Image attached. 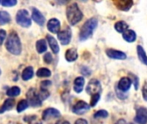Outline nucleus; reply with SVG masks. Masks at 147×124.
I'll return each instance as SVG.
<instances>
[{"label": "nucleus", "instance_id": "nucleus-1", "mask_svg": "<svg viewBox=\"0 0 147 124\" xmlns=\"http://www.w3.org/2000/svg\"><path fill=\"white\" fill-rule=\"evenodd\" d=\"M6 49L14 55H19L22 52L21 40L16 31H11L5 42Z\"/></svg>", "mask_w": 147, "mask_h": 124}, {"label": "nucleus", "instance_id": "nucleus-2", "mask_svg": "<svg viewBox=\"0 0 147 124\" xmlns=\"http://www.w3.org/2000/svg\"><path fill=\"white\" fill-rule=\"evenodd\" d=\"M97 20L94 17L87 20L84 25L82 26L80 32H79V40L80 41H85L87 39H89L92 35L94 30L96 29V28L97 27Z\"/></svg>", "mask_w": 147, "mask_h": 124}, {"label": "nucleus", "instance_id": "nucleus-3", "mask_svg": "<svg viewBox=\"0 0 147 124\" xmlns=\"http://www.w3.org/2000/svg\"><path fill=\"white\" fill-rule=\"evenodd\" d=\"M66 17L71 25H76L83 18V13L80 10L78 5L73 3L66 8Z\"/></svg>", "mask_w": 147, "mask_h": 124}, {"label": "nucleus", "instance_id": "nucleus-4", "mask_svg": "<svg viewBox=\"0 0 147 124\" xmlns=\"http://www.w3.org/2000/svg\"><path fill=\"white\" fill-rule=\"evenodd\" d=\"M16 21L17 24L23 28H28L31 26V18L29 16V14L28 10L26 9H20L17 11L16 16Z\"/></svg>", "mask_w": 147, "mask_h": 124}, {"label": "nucleus", "instance_id": "nucleus-5", "mask_svg": "<svg viewBox=\"0 0 147 124\" xmlns=\"http://www.w3.org/2000/svg\"><path fill=\"white\" fill-rule=\"evenodd\" d=\"M26 97H27V100L28 102V104H30L31 106L33 107H39L41 105V100L39 98L38 93L36 92L34 88H30L28 92L26 93Z\"/></svg>", "mask_w": 147, "mask_h": 124}, {"label": "nucleus", "instance_id": "nucleus-6", "mask_svg": "<svg viewBox=\"0 0 147 124\" xmlns=\"http://www.w3.org/2000/svg\"><path fill=\"white\" fill-rule=\"evenodd\" d=\"M58 39L62 45H68L71 39V30L69 27H65V29L58 33Z\"/></svg>", "mask_w": 147, "mask_h": 124}, {"label": "nucleus", "instance_id": "nucleus-7", "mask_svg": "<svg viewBox=\"0 0 147 124\" xmlns=\"http://www.w3.org/2000/svg\"><path fill=\"white\" fill-rule=\"evenodd\" d=\"M100 91H101V84L97 79H91L89 82V84H88V85L86 87L87 93L89 95H91V96L99 93Z\"/></svg>", "mask_w": 147, "mask_h": 124}, {"label": "nucleus", "instance_id": "nucleus-8", "mask_svg": "<svg viewBox=\"0 0 147 124\" xmlns=\"http://www.w3.org/2000/svg\"><path fill=\"white\" fill-rule=\"evenodd\" d=\"M90 106L86 102L78 101L73 105L72 111H73V113H75L77 115H82V114L85 113L86 111H88L90 110Z\"/></svg>", "mask_w": 147, "mask_h": 124}, {"label": "nucleus", "instance_id": "nucleus-9", "mask_svg": "<svg viewBox=\"0 0 147 124\" xmlns=\"http://www.w3.org/2000/svg\"><path fill=\"white\" fill-rule=\"evenodd\" d=\"M135 122L139 124L147 123V109L145 107H140L137 110L136 117L134 118Z\"/></svg>", "mask_w": 147, "mask_h": 124}, {"label": "nucleus", "instance_id": "nucleus-10", "mask_svg": "<svg viewBox=\"0 0 147 124\" xmlns=\"http://www.w3.org/2000/svg\"><path fill=\"white\" fill-rule=\"evenodd\" d=\"M60 117V112L53 108H48L46 109L43 113H42V119L44 121H47L50 119H53V118H58Z\"/></svg>", "mask_w": 147, "mask_h": 124}, {"label": "nucleus", "instance_id": "nucleus-11", "mask_svg": "<svg viewBox=\"0 0 147 124\" xmlns=\"http://www.w3.org/2000/svg\"><path fill=\"white\" fill-rule=\"evenodd\" d=\"M107 55L111 58V59H115V60H125L127 59V54L121 51L115 50L113 48H108L106 50Z\"/></svg>", "mask_w": 147, "mask_h": 124}, {"label": "nucleus", "instance_id": "nucleus-12", "mask_svg": "<svg viewBox=\"0 0 147 124\" xmlns=\"http://www.w3.org/2000/svg\"><path fill=\"white\" fill-rule=\"evenodd\" d=\"M32 18L40 26H43L44 23H45V21H46L45 16L36 8H32Z\"/></svg>", "mask_w": 147, "mask_h": 124}, {"label": "nucleus", "instance_id": "nucleus-13", "mask_svg": "<svg viewBox=\"0 0 147 124\" xmlns=\"http://www.w3.org/2000/svg\"><path fill=\"white\" fill-rule=\"evenodd\" d=\"M47 28L51 33L58 34L60 29V22L57 18H52L47 22Z\"/></svg>", "mask_w": 147, "mask_h": 124}, {"label": "nucleus", "instance_id": "nucleus-14", "mask_svg": "<svg viewBox=\"0 0 147 124\" xmlns=\"http://www.w3.org/2000/svg\"><path fill=\"white\" fill-rule=\"evenodd\" d=\"M115 4L116 5V7L119 9L124 10V11H127L133 6L134 2L132 0H119V1H115Z\"/></svg>", "mask_w": 147, "mask_h": 124}, {"label": "nucleus", "instance_id": "nucleus-15", "mask_svg": "<svg viewBox=\"0 0 147 124\" xmlns=\"http://www.w3.org/2000/svg\"><path fill=\"white\" fill-rule=\"evenodd\" d=\"M132 85V81L129 78L124 77L121 78V80L118 83V89L121 91H127Z\"/></svg>", "mask_w": 147, "mask_h": 124}, {"label": "nucleus", "instance_id": "nucleus-16", "mask_svg": "<svg viewBox=\"0 0 147 124\" xmlns=\"http://www.w3.org/2000/svg\"><path fill=\"white\" fill-rule=\"evenodd\" d=\"M47 42H48L49 47L52 49V51L54 54H58L59 52V44H58V41H56V39L54 37H53L52 35H47Z\"/></svg>", "mask_w": 147, "mask_h": 124}, {"label": "nucleus", "instance_id": "nucleus-17", "mask_svg": "<svg viewBox=\"0 0 147 124\" xmlns=\"http://www.w3.org/2000/svg\"><path fill=\"white\" fill-rule=\"evenodd\" d=\"M14 105H15V100L13 98H8V99H6L3 102V105L1 106V108H0V114H3L5 111L10 110L14 107Z\"/></svg>", "mask_w": 147, "mask_h": 124}, {"label": "nucleus", "instance_id": "nucleus-18", "mask_svg": "<svg viewBox=\"0 0 147 124\" xmlns=\"http://www.w3.org/2000/svg\"><path fill=\"white\" fill-rule=\"evenodd\" d=\"M78 57V52L76 48H69L66 52H65V60L69 62H72L75 61Z\"/></svg>", "mask_w": 147, "mask_h": 124}, {"label": "nucleus", "instance_id": "nucleus-19", "mask_svg": "<svg viewBox=\"0 0 147 124\" xmlns=\"http://www.w3.org/2000/svg\"><path fill=\"white\" fill-rule=\"evenodd\" d=\"M84 86V79L83 77H78L74 80L73 89L77 93H80Z\"/></svg>", "mask_w": 147, "mask_h": 124}, {"label": "nucleus", "instance_id": "nucleus-20", "mask_svg": "<svg viewBox=\"0 0 147 124\" xmlns=\"http://www.w3.org/2000/svg\"><path fill=\"white\" fill-rule=\"evenodd\" d=\"M123 38L127 42H134L136 40V33L132 29H127L123 33Z\"/></svg>", "mask_w": 147, "mask_h": 124}, {"label": "nucleus", "instance_id": "nucleus-21", "mask_svg": "<svg viewBox=\"0 0 147 124\" xmlns=\"http://www.w3.org/2000/svg\"><path fill=\"white\" fill-rule=\"evenodd\" d=\"M34 76V69L33 67L31 66H28L26 67L22 73V79L24 80V81H27V80H29L33 78Z\"/></svg>", "mask_w": 147, "mask_h": 124}, {"label": "nucleus", "instance_id": "nucleus-22", "mask_svg": "<svg viewBox=\"0 0 147 124\" xmlns=\"http://www.w3.org/2000/svg\"><path fill=\"white\" fill-rule=\"evenodd\" d=\"M137 53H138V57H139L140 62H142L143 64L147 66V55L146 54V51L140 45L137 46Z\"/></svg>", "mask_w": 147, "mask_h": 124}, {"label": "nucleus", "instance_id": "nucleus-23", "mask_svg": "<svg viewBox=\"0 0 147 124\" xmlns=\"http://www.w3.org/2000/svg\"><path fill=\"white\" fill-rule=\"evenodd\" d=\"M35 47H36V50L39 54H42V53L46 52L47 49V41L44 39H40V40L37 41Z\"/></svg>", "mask_w": 147, "mask_h": 124}, {"label": "nucleus", "instance_id": "nucleus-24", "mask_svg": "<svg viewBox=\"0 0 147 124\" xmlns=\"http://www.w3.org/2000/svg\"><path fill=\"white\" fill-rule=\"evenodd\" d=\"M10 21H11L10 15L6 11L1 10L0 11V25L7 24V23L10 22Z\"/></svg>", "mask_w": 147, "mask_h": 124}, {"label": "nucleus", "instance_id": "nucleus-25", "mask_svg": "<svg viewBox=\"0 0 147 124\" xmlns=\"http://www.w3.org/2000/svg\"><path fill=\"white\" fill-rule=\"evenodd\" d=\"M127 28H128V25L124 21H119L115 24V28L116 29V31L120 33H124L126 30H127Z\"/></svg>", "mask_w": 147, "mask_h": 124}, {"label": "nucleus", "instance_id": "nucleus-26", "mask_svg": "<svg viewBox=\"0 0 147 124\" xmlns=\"http://www.w3.org/2000/svg\"><path fill=\"white\" fill-rule=\"evenodd\" d=\"M36 75L39 77V78H48L51 76V71L46 67H42V68H40L37 73H36Z\"/></svg>", "mask_w": 147, "mask_h": 124}, {"label": "nucleus", "instance_id": "nucleus-27", "mask_svg": "<svg viewBox=\"0 0 147 124\" xmlns=\"http://www.w3.org/2000/svg\"><path fill=\"white\" fill-rule=\"evenodd\" d=\"M20 93H21V89L17 86L10 87L6 92L8 97H17L18 95H20Z\"/></svg>", "mask_w": 147, "mask_h": 124}, {"label": "nucleus", "instance_id": "nucleus-28", "mask_svg": "<svg viewBox=\"0 0 147 124\" xmlns=\"http://www.w3.org/2000/svg\"><path fill=\"white\" fill-rule=\"evenodd\" d=\"M28 107V100L22 99V100H21L18 103L17 107H16V110H17L18 113H20V112H22L23 110H25Z\"/></svg>", "mask_w": 147, "mask_h": 124}, {"label": "nucleus", "instance_id": "nucleus-29", "mask_svg": "<svg viewBox=\"0 0 147 124\" xmlns=\"http://www.w3.org/2000/svg\"><path fill=\"white\" fill-rule=\"evenodd\" d=\"M38 95H39V98H40V100L43 101V100H46V99L49 97L50 93H49V91H47V89L40 88V92L38 93Z\"/></svg>", "mask_w": 147, "mask_h": 124}, {"label": "nucleus", "instance_id": "nucleus-30", "mask_svg": "<svg viewBox=\"0 0 147 124\" xmlns=\"http://www.w3.org/2000/svg\"><path fill=\"white\" fill-rule=\"evenodd\" d=\"M108 116H109L108 111H106L104 110H100L96 111L94 114V117L96 119H97V118H106V117H108Z\"/></svg>", "mask_w": 147, "mask_h": 124}, {"label": "nucleus", "instance_id": "nucleus-31", "mask_svg": "<svg viewBox=\"0 0 147 124\" xmlns=\"http://www.w3.org/2000/svg\"><path fill=\"white\" fill-rule=\"evenodd\" d=\"M100 100V93L95 94L93 96H91V100H90V106L91 107H95L96 104H97V102Z\"/></svg>", "mask_w": 147, "mask_h": 124}, {"label": "nucleus", "instance_id": "nucleus-32", "mask_svg": "<svg viewBox=\"0 0 147 124\" xmlns=\"http://www.w3.org/2000/svg\"><path fill=\"white\" fill-rule=\"evenodd\" d=\"M17 3L16 0H3L1 2V4L4 7H11Z\"/></svg>", "mask_w": 147, "mask_h": 124}, {"label": "nucleus", "instance_id": "nucleus-33", "mask_svg": "<svg viewBox=\"0 0 147 124\" xmlns=\"http://www.w3.org/2000/svg\"><path fill=\"white\" fill-rule=\"evenodd\" d=\"M43 60H44L45 63H47V64H50V63L53 61V56H52V54H51L50 53H47V54L44 55Z\"/></svg>", "mask_w": 147, "mask_h": 124}, {"label": "nucleus", "instance_id": "nucleus-34", "mask_svg": "<svg viewBox=\"0 0 147 124\" xmlns=\"http://www.w3.org/2000/svg\"><path fill=\"white\" fill-rule=\"evenodd\" d=\"M6 31L3 29H0V45L3 44V42L4 41L5 38H6Z\"/></svg>", "mask_w": 147, "mask_h": 124}, {"label": "nucleus", "instance_id": "nucleus-35", "mask_svg": "<svg viewBox=\"0 0 147 124\" xmlns=\"http://www.w3.org/2000/svg\"><path fill=\"white\" fill-rule=\"evenodd\" d=\"M142 95H143V98L144 99L147 101V82H146L142 87Z\"/></svg>", "mask_w": 147, "mask_h": 124}, {"label": "nucleus", "instance_id": "nucleus-36", "mask_svg": "<svg viewBox=\"0 0 147 124\" xmlns=\"http://www.w3.org/2000/svg\"><path fill=\"white\" fill-rule=\"evenodd\" d=\"M51 84H52L51 81H43V82H41V84H40V88H45V89H47V86H50V85H51Z\"/></svg>", "mask_w": 147, "mask_h": 124}, {"label": "nucleus", "instance_id": "nucleus-37", "mask_svg": "<svg viewBox=\"0 0 147 124\" xmlns=\"http://www.w3.org/2000/svg\"><path fill=\"white\" fill-rule=\"evenodd\" d=\"M132 78H133V80H134V84L135 85V89L137 90L138 87H139V79L135 75H132Z\"/></svg>", "mask_w": 147, "mask_h": 124}, {"label": "nucleus", "instance_id": "nucleus-38", "mask_svg": "<svg viewBox=\"0 0 147 124\" xmlns=\"http://www.w3.org/2000/svg\"><path fill=\"white\" fill-rule=\"evenodd\" d=\"M75 124H88V123H87V121L84 120V119H78V120L76 121Z\"/></svg>", "mask_w": 147, "mask_h": 124}, {"label": "nucleus", "instance_id": "nucleus-39", "mask_svg": "<svg viewBox=\"0 0 147 124\" xmlns=\"http://www.w3.org/2000/svg\"><path fill=\"white\" fill-rule=\"evenodd\" d=\"M56 124H70V123H69V122H67V121H65V120H60V121L57 122Z\"/></svg>", "mask_w": 147, "mask_h": 124}, {"label": "nucleus", "instance_id": "nucleus-40", "mask_svg": "<svg viewBox=\"0 0 147 124\" xmlns=\"http://www.w3.org/2000/svg\"><path fill=\"white\" fill-rule=\"evenodd\" d=\"M33 124H41L40 123H33Z\"/></svg>", "mask_w": 147, "mask_h": 124}, {"label": "nucleus", "instance_id": "nucleus-41", "mask_svg": "<svg viewBox=\"0 0 147 124\" xmlns=\"http://www.w3.org/2000/svg\"><path fill=\"white\" fill-rule=\"evenodd\" d=\"M0 74H1V70H0Z\"/></svg>", "mask_w": 147, "mask_h": 124}, {"label": "nucleus", "instance_id": "nucleus-42", "mask_svg": "<svg viewBox=\"0 0 147 124\" xmlns=\"http://www.w3.org/2000/svg\"><path fill=\"white\" fill-rule=\"evenodd\" d=\"M128 124H132V123H128Z\"/></svg>", "mask_w": 147, "mask_h": 124}, {"label": "nucleus", "instance_id": "nucleus-43", "mask_svg": "<svg viewBox=\"0 0 147 124\" xmlns=\"http://www.w3.org/2000/svg\"><path fill=\"white\" fill-rule=\"evenodd\" d=\"M0 3H1V2H0Z\"/></svg>", "mask_w": 147, "mask_h": 124}]
</instances>
